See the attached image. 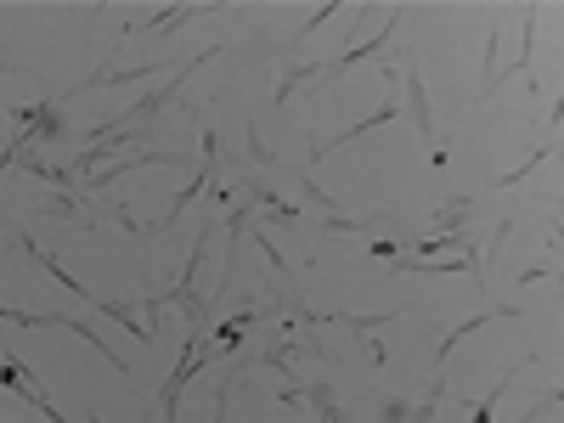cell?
Returning a JSON list of instances; mask_svg holds the SVG:
<instances>
[{
    "label": "cell",
    "mask_w": 564,
    "mask_h": 423,
    "mask_svg": "<svg viewBox=\"0 0 564 423\" xmlns=\"http://www.w3.org/2000/svg\"><path fill=\"white\" fill-rule=\"evenodd\" d=\"M395 17H401V6H389V17H384V28H378L373 40H356V46H350L339 62H327V74H322V79H339L345 69H361V62H367L373 51H384V46H389V35H395Z\"/></svg>",
    "instance_id": "6da1fadb"
},
{
    "label": "cell",
    "mask_w": 564,
    "mask_h": 423,
    "mask_svg": "<svg viewBox=\"0 0 564 423\" xmlns=\"http://www.w3.org/2000/svg\"><path fill=\"white\" fill-rule=\"evenodd\" d=\"M395 113H401V108H395V102H384L378 113H367V119H361V124H350V130H339V136H334V142H311V158H316V164H322V158H327V153H339L345 142H361V136H367V130H378V124H389Z\"/></svg>",
    "instance_id": "277c9868"
},
{
    "label": "cell",
    "mask_w": 564,
    "mask_h": 423,
    "mask_svg": "<svg viewBox=\"0 0 564 423\" xmlns=\"http://www.w3.org/2000/svg\"><path fill=\"white\" fill-rule=\"evenodd\" d=\"M90 305L102 311V316H113L124 333H142V339H147V328H136V311H130V305H119V300H90ZM147 344H153V339H147Z\"/></svg>",
    "instance_id": "9c48e42d"
},
{
    "label": "cell",
    "mask_w": 564,
    "mask_h": 423,
    "mask_svg": "<svg viewBox=\"0 0 564 423\" xmlns=\"http://www.w3.org/2000/svg\"><path fill=\"white\" fill-rule=\"evenodd\" d=\"M254 243H260V249H265V259H271V271H282V277H288V259H282V249H277V243H271V232H260V238H254Z\"/></svg>",
    "instance_id": "4fadbf2b"
},
{
    "label": "cell",
    "mask_w": 564,
    "mask_h": 423,
    "mask_svg": "<svg viewBox=\"0 0 564 423\" xmlns=\"http://www.w3.org/2000/svg\"><path fill=\"white\" fill-rule=\"evenodd\" d=\"M373 226H378V220H350V215H327V220H322V232H327V238H345V232H373Z\"/></svg>",
    "instance_id": "30bf717a"
},
{
    "label": "cell",
    "mask_w": 564,
    "mask_h": 423,
    "mask_svg": "<svg viewBox=\"0 0 564 423\" xmlns=\"http://www.w3.org/2000/svg\"><path fill=\"white\" fill-rule=\"evenodd\" d=\"M215 147H220V142H215V130H204V170H197V175L176 192V215H181L192 198H204V186L215 181V170H220V153H215ZM176 215H170V220H176ZM170 220H164V232H170Z\"/></svg>",
    "instance_id": "7a4b0ae2"
},
{
    "label": "cell",
    "mask_w": 564,
    "mask_h": 423,
    "mask_svg": "<svg viewBox=\"0 0 564 423\" xmlns=\"http://www.w3.org/2000/svg\"><path fill=\"white\" fill-rule=\"evenodd\" d=\"M305 401L316 407V423H345V412H339V396H334V384H327V378L305 384Z\"/></svg>",
    "instance_id": "8992f818"
},
{
    "label": "cell",
    "mask_w": 564,
    "mask_h": 423,
    "mask_svg": "<svg viewBox=\"0 0 564 423\" xmlns=\"http://www.w3.org/2000/svg\"><path fill=\"white\" fill-rule=\"evenodd\" d=\"M231 389H238V373H226V384L215 389V423H226V412H231Z\"/></svg>",
    "instance_id": "8fae6325"
},
{
    "label": "cell",
    "mask_w": 564,
    "mask_h": 423,
    "mask_svg": "<svg viewBox=\"0 0 564 423\" xmlns=\"http://www.w3.org/2000/svg\"><path fill=\"white\" fill-rule=\"evenodd\" d=\"M378 259H395V254H407V243H367Z\"/></svg>",
    "instance_id": "e0dca14e"
},
{
    "label": "cell",
    "mask_w": 564,
    "mask_h": 423,
    "mask_svg": "<svg viewBox=\"0 0 564 423\" xmlns=\"http://www.w3.org/2000/svg\"><path fill=\"white\" fill-rule=\"evenodd\" d=\"M407 108H412L418 136H423V142H435V113H429V90H423V74H418L412 51H407Z\"/></svg>",
    "instance_id": "3957f363"
},
{
    "label": "cell",
    "mask_w": 564,
    "mask_h": 423,
    "mask_svg": "<svg viewBox=\"0 0 564 423\" xmlns=\"http://www.w3.org/2000/svg\"><path fill=\"white\" fill-rule=\"evenodd\" d=\"M249 158L254 164H271V153H265V142H260V124H249Z\"/></svg>",
    "instance_id": "9a60e30c"
},
{
    "label": "cell",
    "mask_w": 564,
    "mask_h": 423,
    "mask_svg": "<svg viewBox=\"0 0 564 423\" xmlns=\"http://www.w3.org/2000/svg\"><path fill=\"white\" fill-rule=\"evenodd\" d=\"M378 418H384V423H418V407H407V401H384Z\"/></svg>",
    "instance_id": "7c38bea8"
},
{
    "label": "cell",
    "mask_w": 564,
    "mask_h": 423,
    "mask_svg": "<svg viewBox=\"0 0 564 423\" xmlns=\"http://www.w3.org/2000/svg\"><path fill=\"white\" fill-rule=\"evenodd\" d=\"M305 79H316V69H311V62H288V69H282V85L271 90V108H288L293 85H305Z\"/></svg>",
    "instance_id": "52a82bcc"
},
{
    "label": "cell",
    "mask_w": 564,
    "mask_h": 423,
    "mask_svg": "<svg viewBox=\"0 0 564 423\" xmlns=\"http://www.w3.org/2000/svg\"><path fill=\"white\" fill-rule=\"evenodd\" d=\"M339 12H345V6H339V0H334V6H322V12H316V17H311V23H305V35H316V28H322V23H327V17H339Z\"/></svg>",
    "instance_id": "2e32d148"
},
{
    "label": "cell",
    "mask_w": 564,
    "mask_h": 423,
    "mask_svg": "<svg viewBox=\"0 0 564 423\" xmlns=\"http://www.w3.org/2000/svg\"><path fill=\"white\" fill-rule=\"evenodd\" d=\"M496 316H519V311H514V305H496V311H480V316H469V322H457V328L441 339V350H435V367H441V362H446V355H452L463 339H469V333H480L485 322H496Z\"/></svg>",
    "instance_id": "5b68a950"
},
{
    "label": "cell",
    "mask_w": 564,
    "mask_h": 423,
    "mask_svg": "<svg viewBox=\"0 0 564 423\" xmlns=\"http://www.w3.org/2000/svg\"><path fill=\"white\" fill-rule=\"evenodd\" d=\"M525 367H530V362H514V367H508L503 378H496V389H491V396H485V401L474 407V423H491V418H496V401H503V389H508V384H514V378H519Z\"/></svg>",
    "instance_id": "ba28073f"
},
{
    "label": "cell",
    "mask_w": 564,
    "mask_h": 423,
    "mask_svg": "<svg viewBox=\"0 0 564 423\" xmlns=\"http://www.w3.org/2000/svg\"><path fill=\"white\" fill-rule=\"evenodd\" d=\"M90 423H96V418H90Z\"/></svg>",
    "instance_id": "ac0fdd59"
},
{
    "label": "cell",
    "mask_w": 564,
    "mask_h": 423,
    "mask_svg": "<svg viewBox=\"0 0 564 423\" xmlns=\"http://www.w3.org/2000/svg\"><path fill=\"white\" fill-rule=\"evenodd\" d=\"M300 181H305V198H316V209H327V215H339V198H327V192H322V186H316L311 175H300Z\"/></svg>",
    "instance_id": "5bb4252c"
}]
</instances>
